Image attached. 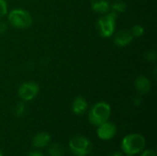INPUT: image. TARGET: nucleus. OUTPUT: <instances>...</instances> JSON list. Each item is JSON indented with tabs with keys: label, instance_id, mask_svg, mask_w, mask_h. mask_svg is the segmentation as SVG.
Here are the masks:
<instances>
[{
	"label": "nucleus",
	"instance_id": "f257e3e1",
	"mask_svg": "<svg viewBox=\"0 0 157 156\" xmlns=\"http://www.w3.org/2000/svg\"><path fill=\"white\" fill-rule=\"evenodd\" d=\"M145 146V139L138 133H132L125 136L121 142V149L126 156H133L141 153Z\"/></svg>",
	"mask_w": 157,
	"mask_h": 156
},
{
	"label": "nucleus",
	"instance_id": "f03ea898",
	"mask_svg": "<svg viewBox=\"0 0 157 156\" xmlns=\"http://www.w3.org/2000/svg\"><path fill=\"white\" fill-rule=\"evenodd\" d=\"M110 117V107L106 102L96 103L89 110L88 119L91 124L99 126L100 124L108 121Z\"/></svg>",
	"mask_w": 157,
	"mask_h": 156
},
{
	"label": "nucleus",
	"instance_id": "7ed1b4c3",
	"mask_svg": "<svg viewBox=\"0 0 157 156\" xmlns=\"http://www.w3.org/2000/svg\"><path fill=\"white\" fill-rule=\"evenodd\" d=\"M117 18V13L111 12L101 17L98 21V30L101 37H111L115 30V22Z\"/></svg>",
	"mask_w": 157,
	"mask_h": 156
},
{
	"label": "nucleus",
	"instance_id": "20e7f679",
	"mask_svg": "<svg viewBox=\"0 0 157 156\" xmlns=\"http://www.w3.org/2000/svg\"><path fill=\"white\" fill-rule=\"evenodd\" d=\"M69 147L71 152L76 156H86L92 151L91 142L84 136L73 138L69 143Z\"/></svg>",
	"mask_w": 157,
	"mask_h": 156
},
{
	"label": "nucleus",
	"instance_id": "39448f33",
	"mask_svg": "<svg viewBox=\"0 0 157 156\" xmlns=\"http://www.w3.org/2000/svg\"><path fill=\"white\" fill-rule=\"evenodd\" d=\"M8 20L12 26L18 29H25L31 25L30 14L24 9H14L8 15Z\"/></svg>",
	"mask_w": 157,
	"mask_h": 156
},
{
	"label": "nucleus",
	"instance_id": "423d86ee",
	"mask_svg": "<svg viewBox=\"0 0 157 156\" xmlns=\"http://www.w3.org/2000/svg\"><path fill=\"white\" fill-rule=\"evenodd\" d=\"M39 93V86L34 82H27L22 84L18 88V96L24 101L33 99Z\"/></svg>",
	"mask_w": 157,
	"mask_h": 156
},
{
	"label": "nucleus",
	"instance_id": "0eeeda50",
	"mask_svg": "<svg viewBox=\"0 0 157 156\" xmlns=\"http://www.w3.org/2000/svg\"><path fill=\"white\" fill-rule=\"evenodd\" d=\"M98 127V131H97V134H98V138L103 140V141H109V140L112 139L116 135L117 128L111 122L106 121V122L100 124Z\"/></svg>",
	"mask_w": 157,
	"mask_h": 156
},
{
	"label": "nucleus",
	"instance_id": "6e6552de",
	"mask_svg": "<svg viewBox=\"0 0 157 156\" xmlns=\"http://www.w3.org/2000/svg\"><path fill=\"white\" fill-rule=\"evenodd\" d=\"M132 39H133V36L132 35L131 31L122 29L116 34L114 42L119 47H125L132 42Z\"/></svg>",
	"mask_w": 157,
	"mask_h": 156
},
{
	"label": "nucleus",
	"instance_id": "1a4fd4ad",
	"mask_svg": "<svg viewBox=\"0 0 157 156\" xmlns=\"http://www.w3.org/2000/svg\"><path fill=\"white\" fill-rule=\"evenodd\" d=\"M51 142V136L47 132H40L36 134L32 140V144L36 148H44Z\"/></svg>",
	"mask_w": 157,
	"mask_h": 156
},
{
	"label": "nucleus",
	"instance_id": "9d476101",
	"mask_svg": "<svg viewBox=\"0 0 157 156\" xmlns=\"http://www.w3.org/2000/svg\"><path fill=\"white\" fill-rule=\"evenodd\" d=\"M135 87L141 95H145L151 89V83L147 77L139 76L135 81Z\"/></svg>",
	"mask_w": 157,
	"mask_h": 156
},
{
	"label": "nucleus",
	"instance_id": "9b49d317",
	"mask_svg": "<svg viewBox=\"0 0 157 156\" xmlns=\"http://www.w3.org/2000/svg\"><path fill=\"white\" fill-rule=\"evenodd\" d=\"M72 109L73 112L76 115H82L84 114L86 109H87V102L86 101L85 98L78 97L75 98L73 105H72Z\"/></svg>",
	"mask_w": 157,
	"mask_h": 156
},
{
	"label": "nucleus",
	"instance_id": "f8f14e48",
	"mask_svg": "<svg viewBox=\"0 0 157 156\" xmlns=\"http://www.w3.org/2000/svg\"><path fill=\"white\" fill-rule=\"evenodd\" d=\"M91 6L95 12L100 14H106L110 9V4L109 0H93Z\"/></svg>",
	"mask_w": 157,
	"mask_h": 156
},
{
	"label": "nucleus",
	"instance_id": "ddd939ff",
	"mask_svg": "<svg viewBox=\"0 0 157 156\" xmlns=\"http://www.w3.org/2000/svg\"><path fill=\"white\" fill-rule=\"evenodd\" d=\"M48 153L50 156H63L64 150L59 143H53L49 147Z\"/></svg>",
	"mask_w": 157,
	"mask_h": 156
},
{
	"label": "nucleus",
	"instance_id": "4468645a",
	"mask_svg": "<svg viewBox=\"0 0 157 156\" xmlns=\"http://www.w3.org/2000/svg\"><path fill=\"white\" fill-rule=\"evenodd\" d=\"M112 9L114 12H120V13H122L126 10V4L123 2V1H121V0H118L116 1L113 5H112Z\"/></svg>",
	"mask_w": 157,
	"mask_h": 156
},
{
	"label": "nucleus",
	"instance_id": "2eb2a0df",
	"mask_svg": "<svg viewBox=\"0 0 157 156\" xmlns=\"http://www.w3.org/2000/svg\"><path fill=\"white\" fill-rule=\"evenodd\" d=\"M25 112H26V106L24 105V103H17L15 107V109H14L15 116L17 118L22 117Z\"/></svg>",
	"mask_w": 157,
	"mask_h": 156
},
{
	"label": "nucleus",
	"instance_id": "dca6fc26",
	"mask_svg": "<svg viewBox=\"0 0 157 156\" xmlns=\"http://www.w3.org/2000/svg\"><path fill=\"white\" fill-rule=\"evenodd\" d=\"M144 29L140 25H135L131 29V33L133 36V38L134 37H137V38L141 37L144 34Z\"/></svg>",
	"mask_w": 157,
	"mask_h": 156
},
{
	"label": "nucleus",
	"instance_id": "f3484780",
	"mask_svg": "<svg viewBox=\"0 0 157 156\" xmlns=\"http://www.w3.org/2000/svg\"><path fill=\"white\" fill-rule=\"evenodd\" d=\"M156 52H155V51H147L146 52V54H145V59L148 61V62H152V63H155V61H156Z\"/></svg>",
	"mask_w": 157,
	"mask_h": 156
},
{
	"label": "nucleus",
	"instance_id": "a211bd4d",
	"mask_svg": "<svg viewBox=\"0 0 157 156\" xmlns=\"http://www.w3.org/2000/svg\"><path fill=\"white\" fill-rule=\"evenodd\" d=\"M7 13V6L6 0H0V17L6 16Z\"/></svg>",
	"mask_w": 157,
	"mask_h": 156
},
{
	"label": "nucleus",
	"instance_id": "6ab92c4d",
	"mask_svg": "<svg viewBox=\"0 0 157 156\" xmlns=\"http://www.w3.org/2000/svg\"><path fill=\"white\" fill-rule=\"evenodd\" d=\"M141 156H156V153L154 150H146L141 154Z\"/></svg>",
	"mask_w": 157,
	"mask_h": 156
},
{
	"label": "nucleus",
	"instance_id": "aec40b11",
	"mask_svg": "<svg viewBox=\"0 0 157 156\" xmlns=\"http://www.w3.org/2000/svg\"><path fill=\"white\" fill-rule=\"evenodd\" d=\"M7 29V26L5 22H0V34L4 33Z\"/></svg>",
	"mask_w": 157,
	"mask_h": 156
},
{
	"label": "nucleus",
	"instance_id": "412c9836",
	"mask_svg": "<svg viewBox=\"0 0 157 156\" xmlns=\"http://www.w3.org/2000/svg\"><path fill=\"white\" fill-rule=\"evenodd\" d=\"M28 156H44L41 153H39V152H31L30 154H29Z\"/></svg>",
	"mask_w": 157,
	"mask_h": 156
},
{
	"label": "nucleus",
	"instance_id": "4be33fe9",
	"mask_svg": "<svg viewBox=\"0 0 157 156\" xmlns=\"http://www.w3.org/2000/svg\"><path fill=\"white\" fill-rule=\"evenodd\" d=\"M109 156H124V155H123V154H121V153H120V152H116V153L111 154Z\"/></svg>",
	"mask_w": 157,
	"mask_h": 156
},
{
	"label": "nucleus",
	"instance_id": "5701e85b",
	"mask_svg": "<svg viewBox=\"0 0 157 156\" xmlns=\"http://www.w3.org/2000/svg\"><path fill=\"white\" fill-rule=\"evenodd\" d=\"M135 100L136 101H134V105H140L141 102H142V99L141 98H136Z\"/></svg>",
	"mask_w": 157,
	"mask_h": 156
},
{
	"label": "nucleus",
	"instance_id": "b1692460",
	"mask_svg": "<svg viewBox=\"0 0 157 156\" xmlns=\"http://www.w3.org/2000/svg\"><path fill=\"white\" fill-rule=\"evenodd\" d=\"M0 156H4L3 155V153L1 152V150H0Z\"/></svg>",
	"mask_w": 157,
	"mask_h": 156
}]
</instances>
